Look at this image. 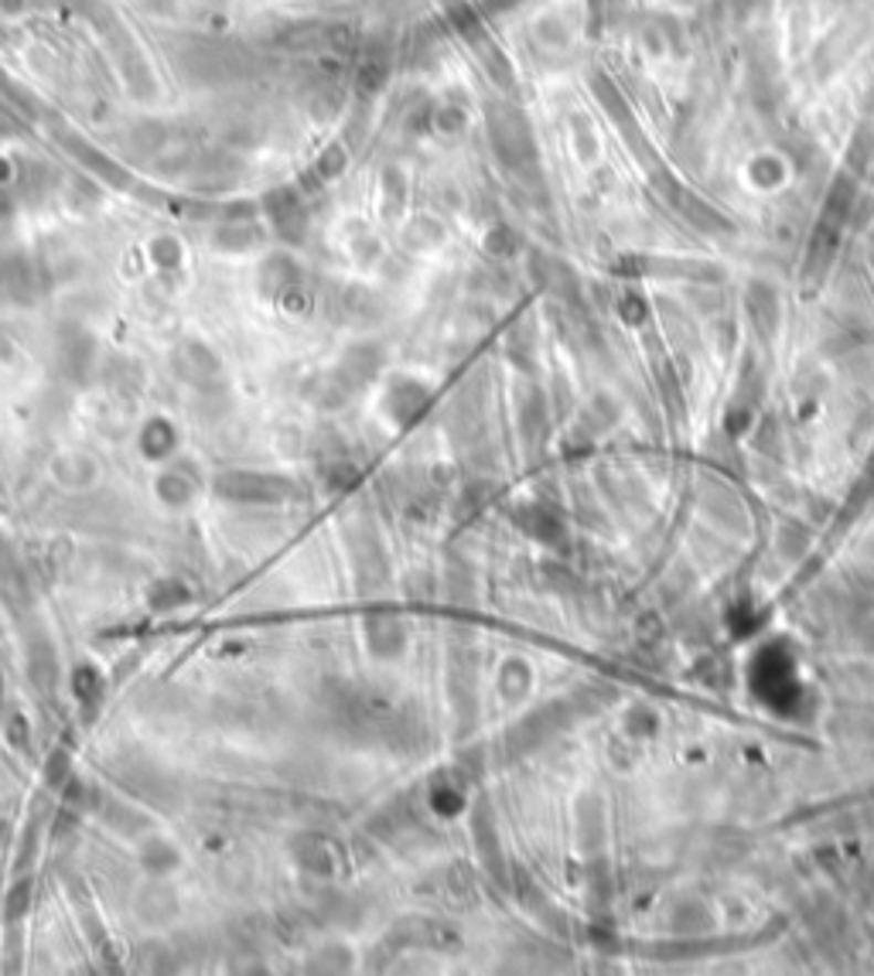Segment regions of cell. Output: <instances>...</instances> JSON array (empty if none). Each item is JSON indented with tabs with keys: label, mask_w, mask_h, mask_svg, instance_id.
Here are the masks:
<instances>
[{
	"label": "cell",
	"mask_w": 874,
	"mask_h": 976,
	"mask_svg": "<svg viewBox=\"0 0 874 976\" xmlns=\"http://www.w3.org/2000/svg\"><path fill=\"white\" fill-rule=\"evenodd\" d=\"M175 65L196 86H233L253 75V52L222 38H188L175 52Z\"/></svg>",
	"instance_id": "cell-1"
},
{
	"label": "cell",
	"mask_w": 874,
	"mask_h": 976,
	"mask_svg": "<svg viewBox=\"0 0 874 976\" xmlns=\"http://www.w3.org/2000/svg\"><path fill=\"white\" fill-rule=\"evenodd\" d=\"M274 49L287 52V55H352L356 49H362L359 28L352 21L341 18H297L287 21L274 31Z\"/></svg>",
	"instance_id": "cell-2"
},
{
	"label": "cell",
	"mask_w": 874,
	"mask_h": 976,
	"mask_svg": "<svg viewBox=\"0 0 874 976\" xmlns=\"http://www.w3.org/2000/svg\"><path fill=\"white\" fill-rule=\"evenodd\" d=\"M42 290V267L24 253H0V300H11V305H31Z\"/></svg>",
	"instance_id": "cell-3"
},
{
	"label": "cell",
	"mask_w": 874,
	"mask_h": 976,
	"mask_svg": "<svg viewBox=\"0 0 874 976\" xmlns=\"http://www.w3.org/2000/svg\"><path fill=\"white\" fill-rule=\"evenodd\" d=\"M219 496L236 502H281L291 496V481L274 475H253V471H233L219 478Z\"/></svg>",
	"instance_id": "cell-4"
},
{
	"label": "cell",
	"mask_w": 874,
	"mask_h": 976,
	"mask_svg": "<svg viewBox=\"0 0 874 976\" xmlns=\"http://www.w3.org/2000/svg\"><path fill=\"white\" fill-rule=\"evenodd\" d=\"M263 212H267L271 225L291 243H301L304 230H308V212H304L301 192L297 188H274L263 199Z\"/></svg>",
	"instance_id": "cell-5"
},
{
	"label": "cell",
	"mask_w": 874,
	"mask_h": 976,
	"mask_svg": "<svg viewBox=\"0 0 874 976\" xmlns=\"http://www.w3.org/2000/svg\"><path fill=\"white\" fill-rule=\"evenodd\" d=\"M175 372L192 386H209L219 375V362L202 342H181L175 349Z\"/></svg>",
	"instance_id": "cell-6"
},
{
	"label": "cell",
	"mask_w": 874,
	"mask_h": 976,
	"mask_svg": "<svg viewBox=\"0 0 874 976\" xmlns=\"http://www.w3.org/2000/svg\"><path fill=\"white\" fill-rule=\"evenodd\" d=\"M59 144L69 150L72 158H80L99 181H106V184H127V171L117 165V161H109L103 150H96L93 144H86L83 137H75V134H59Z\"/></svg>",
	"instance_id": "cell-7"
},
{
	"label": "cell",
	"mask_w": 874,
	"mask_h": 976,
	"mask_svg": "<svg viewBox=\"0 0 874 976\" xmlns=\"http://www.w3.org/2000/svg\"><path fill=\"white\" fill-rule=\"evenodd\" d=\"M59 359H62V369L72 375V380H83V375L89 372V365H93V342H89V335H83V331H65L62 335V342H59Z\"/></svg>",
	"instance_id": "cell-8"
},
{
	"label": "cell",
	"mask_w": 874,
	"mask_h": 976,
	"mask_svg": "<svg viewBox=\"0 0 874 976\" xmlns=\"http://www.w3.org/2000/svg\"><path fill=\"white\" fill-rule=\"evenodd\" d=\"M424 400H428L424 386H417V383H410V380H403V383L393 390V396H390L393 413H397L400 421H413V413L424 406Z\"/></svg>",
	"instance_id": "cell-9"
},
{
	"label": "cell",
	"mask_w": 874,
	"mask_h": 976,
	"mask_svg": "<svg viewBox=\"0 0 874 976\" xmlns=\"http://www.w3.org/2000/svg\"><path fill=\"white\" fill-rule=\"evenodd\" d=\"M256 240H260V230L253 222H233V225H222V230L215 233V243L222 250H250V246H256Z\"/></svg>",
	"instance_id": "cell-10"
},
{
	"label": "cell",
	"mask_w": 874,
	"mask_h": 976,
	"mask_svg": "<svg viewBox=\"0 0 874 976\" xmlns=\"http://www.w3.org/2000/svg\"><path fill=\"white\" fill-rule=\"evenodd\" d=\"M346 165H349V155H346V147L341 144H328L322 155L315 158V178L318 181H335L341 171H346Z\"/></svg>",
	"instance_id": "cell-11"
},
{
	"label": "cell",
	"mask_w": 874,
	"mask_h": 976,
	"mask_svg": "<svg viewBox=\"0 0 874 976\" xmlns=\"http://www.w3.org/2000/svg\"><path fill=\"white\" fill-rule=\"evenodd\" d=\"M372 4V0H318V8L331 18H349V14H359Z\"/></svg>",
	"instance_id": "cell-12"
},
{
	"label": "cell",
	"mask_w": 874,
	"mask_h": 976,
	"mask_svg": "<svg viewBox=\"0 0 874 976\" xmlns=\"http://www.w3.org/2000/svg\"><path fill=\"white\" fill-rule=\"evenodd\" d=\"M150 253H155V259L161 263V267H175V263L181 259V250H178V243H171L168 236H161Z\"/></svg>",
	"instance_id": "cell-13"
}]
</instances>
